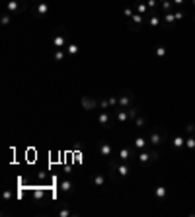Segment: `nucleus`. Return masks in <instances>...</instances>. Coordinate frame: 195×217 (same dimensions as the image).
<instances>
[{"mask_svg":"<svg viewBox=\"0 0 195 217\" xmlns=\"http://www.w3.org/2000/svg\"><path fill=\"white\" fill-rule=\"evenodd\" d=\"M146 145H148V141L144 139V137H137L135 143H133V147H135L137 151H144V149H146Z\"/></svg>","mask_w":195,"mask_h":217,"instance_id":"12","label":"nucleus"},{"mask_svg":"<svg viewBox=\"0 0 195 217\" xmlns=\"http://www.w3.org/2000/svg\"><path fill=\"white\" fill-rule=\"evenodd\" d=\"M59 190L63 194H67V196H70V194L74 192V182H72L70 178H63V180H59Z\"/></svg>","mask_w":195,"mask_h":217,"instance_id":"7","label":"nucleus"},{"mask_svg":"<svg viewBox=\"0 0 195 217\" xmlns=\"http://www.w3.org/2000/svg\"><path fill=\"white\" fill-rule=\"evenodd\" d=\"M135 8H137V12H139V14H144V16H146V8H148L146 4H141V2H137V4H135Z\"/></svg>","mask_w":195,"mask_h":217,"instance_id":"23","label":"nucleus"},{"mask_svg":"<svg viewBox=\"0 0 195 217\" xmlns=\"http://www.w3.org/2000/svg\"><path fill=\"white\" fill-rule=\"evenodd\" d=\"M30 2H31V4H37V2H41V0H30Z\"/></svg>","mask_w":195,"mask_h":217,"instance_id":"33","label":"nucleus"},{"mask_svg":"<svg viewBox=\"0 0 195 217\" xmlns=\"http://www.w3.org/2000/svg\"><path fill=\"white\" fill-rule=\"evenodd\" d=\"M64 57H67V51H64V49H57V51L53 53V59H55V61H59V63L64 61Z\"/></svg>","mask_w":195,"mask_h":217,"instance_id":"18","label":"nucleus"},{"mask_svg":"<svg viewBox=\"0 0 195 217\" xmlns=\"http://www.w3.org/2000/svg\"><path fill=\"white\" fill-rule=\"evenodd\" d=\"M92 184L96 186V188H102L105 184V174H96V176L92 178Z\"/></svg>","mask_w":195,"mask_h":217,"instance_id":"15","label":"nucleus"},{"mask_svg":"<svg viewBox=\"0 0 195 217\" xmlns=\"http://www.w3.org/2000/svg\"><path fill=\"white\" fill-rule=\"evenodd\" d=\"M133 14H135V12H133V8H131V6H127V8L123 10V16H125V18H129V20L133 18Z\"/></svg>","mask_w":195,"mask_h":217,"instance_id":"26","label":"nucleus"},{"mask_svg":"<svg viewBox=\"0 0 195 217\" xmlns=\"http://www.w3.org/2000/svg\"><path fill=\"white\" fill-rule=\"evenodd\" d=\"M127 113H129V121H135V119H137V115H139V108H137V106L127 108Z\"/></svg>","mask_w":195,"mask_h":217,"instance_id":"17","label":"nucleus"},{"mask_svg":"<svg viewBox=\"0 0 195 217\" xmlns=\"http://www.w3.org/2000/svg\"><path fill=\"white\" fill-rule=\"evenodd\" d=\"M49 12H51V4H49L47 0H41V2L33 4V16L35 18H43V16H47Z\"/></svg>","mask_w":195,"mask_h":217,"instance_id":"2","label":"nucleus"},{"mask_svg":"<svg viewBox=\"0 0 195 217\" xmlns=\"http://www.w3.org/2000/svg\"><path fill=\"white\" fill-rule=\"evenodd\" d=\"M133 123H135L137 127H144V123H146V121H144V118H141V115H137V119L133 121Z\"/></svg>","mask_w":195,"mask_h":217,"instance_id":"25","label":"nucleus"},{"mask_svg":"<svg viewBox=\"0 0 195 217\" xmlns=\"http://www.w3.org/2000/svg\"><path fill=\"white\" fill-rule=\"evenodd\" d=\"M80 104H82V108L86 112H94V110H98V100L96 98H92V96H82L80 98Z\"/></svg>","mask_w":195,"mask_h":217,"instance_id":"5","label":"nucleus"},{"mask_svg":"<svg viewBox=\"0 0 195 217\" xmlns=\"http://www.w3.org/2000/svg\"><path fill=\"white\" fill-rule=\"evenodd\" d=\"M64 51H67V55L74 57V55H78V51H80V47H78L76 43H68V45L64 47Z\"/></svg>","mask_w":195,"mask_h":217,"instance_id":"14","label":"nucleus"},{"mask_svg":"<svg viewBox=\"0 0 195 217\" xmlns=\"http://www.w3.org/2000/svg\"><path fill=\"white\" fill-rule=\"evenodd\" d=\"M59 215L61 217H70V215H74V211L68 209V207H59Z\"/></svg>","mask_w":195,"mask_h":217,"instance_id":"21","label":"nucleus"},{"mask_svg":"<svg viewBox=\"0 0 195 217\" xmlns=\"http://www.w3.org/2000/svg\"><path fill=\"white\" fill-rule=\"evenodd\" d=\"M98 123L102 125V127H111V119H109V113H107V110H100L98 113Z\"/></svg>","mask_w":195,"mask_h":217,"instance_id":"10","label":"nucleus"},{"mask_svg":"<svg viewBox=\"0 0 195 217\" xmlns=\"http://www.w3.org/2000/svg\"><path fill=\"white\" fill-rule=\"evenodd\" d=\"M164 22H166V24H170V26H174L176 16H174V14H166V16H164Z\"/></svg>","mask_w":195,"mask_h":217,"instance_id":"24","label":"nucleus"},{"mask_svg":"<svg viewBox=\"0 0 195 217\" xmlns=\"http://www.w3.org/2000/svg\"><path fill=\"white\" fill-rule=\"evenodd\" d=\"M67 37H68V35H67V30H59V31L53 35V47L64 49V47L68 45V43H67Z\"/></svg>","mask_w":195,"mask_h":217,"instance_id":"3","label":"nucleus"},{"mask_svg":"<svg viewBox=\"0 0 195 217\" xmlns=\"http://www.w3.org/2000/svg\"><path fill=\"white\" fill-rule=\"evenodd\" d=\"M98 106H100L98 110H107V108H111V106H109V98H107V100H105V98L98 100Z\"/></svg>","mask_w":195,"mask_h":217,"instance_id":"20","label":"nucleus"},{"mask_svg":"<svg viewBox=\"0 0 195 217\" xmlns=\"http://www.w3.org/2000/svg\"><path fill=\"white\" fill-rule=\"evenodd\" d=\"M154 196L158 200H164L166 196H168V188H164V186H156L154 188Z\"/></svg>","mask_w":195,"mask_h":217,"instance_id":"13","label":"nucleus"},{"mask_svg":"<svg viewBox=\"0 0 195 217\" xmlns=\"http://www.w3.org/2000/svg\"><path fill=\"white\" fill-rule=\"evenodd\" d=\"M174 4H178V6H182V4H183V0H174Z\"/></svg>","mask_w":195,"mask_h":217,"instance_id":"32","label":"nucleus"},{"mask_svg":"<svg viewBox=\"0 0 195 217\" xmlns=\"http://www.w3.org/2000/svg\"><path fill=\"white\" fill-rule=\"evenodd\" d=\"M146 6H148V8H156V0H148V2H146Z\"/></svg>","mask_w":195,"mask_h":217,"instance_id":"31","label":"nucleus"},{"mask_svg":"<svg viewBox=\"0 0 195 217\" xmlns=\"http://www.w3.org/2000/svg\"><path fill=\"white\" fill-rule=\"evenodd\" d=\"M6 12H10V14L24 12V4H21V0H10V2L6 4Z\"/></svg>","mask_w":195,"mask_h":217,"instance_id":"8","label":"nucleus"},{"mask_svg":"<svg viewBox=\"0 0 195 217\" xmlns=\"http://www.w3.org/2000/svg\"><path fill=\"white\" fill-rule=\"evenodd\" d=\"M148 24L152 26V27H156V26H160V16H156V14H152V16L148 18Z\"/></svg>","mask_w":195,"mask_h":217,"instance_id":"22","label":"nucleus"},{"mask_svg":"<svg viewBox=\"0 0 195 217\" xmlns=\"http://www.w3.org/2000/svg\"><path fill=\"white\" fill-rule=\"evenodd\" d=\"M172 145H174L176 149H183L185 141H183V137H174V139H172Z\"/></svg>","mask_w":195,"mask_h":217,"instance_id":"19","label":"nucleus"},{"mask_svg":"<svg viewBox=\"0 0 195 217\" xmlns=\"http://www.w3.org/2000/svg\"><path fill=\"white\" fill-rule=\"evenodd\" d=\"M193 6H195V0H193Z\"/></svg>","mask_w":195,"mask_h":217,"instance_id":"34","label":"nucleus"},{"mask_svg":"<svg viewBox=\"0 0 195 217\" xmlns=\"http://www.w3.org/2000/svg\"><path fill=\"white\" fill-rule=\"evenodd\" d=\"M98 151H100V155L102 157H109L111 158V155H113V147H111V143H107V141H102L98 145Z\"/></svg>","mask_w":195,"mask_h":217,"instance_id":"9","label":"nucleus"},{"mask_svg":"<svg viewBox=\"0 0 195 217\" xmlns=\"http://www.w3.org/2000/svg\"><path fill=\"white\" fill-rule=\"evenodd\" d=\"M131 106H133V92H131V90H125V92L119 96V108L127 110V108H131Z\"/></svg>","mask_w":195,"mask_h":217,"instance_id":"6","label":"nucleus"},{"mask_svg":"<svg viewBox=\"0 0 195 217\" xmlns=\"http://www.w3.org/2000/svg\"><path fill=\"white\" fill-rule=\"evenodd\" d=\"M185 147L187 149H195V137H189V139L185 141Z\"/></svg>","mask_w":195,"mask_h":217,"instance_id":"27","label":"nucleus"},{"mask_svg":"<svg viewBox=\"0 0 195 217\" xmlns=\"http://www.w3.org/2000/svg\"><path fill=\"white\" fill-rule=\"evenodd\" d=\"M2 198H4L6 201H8V200H12V192H10V190H6V192L2 194Z\"/></svg>","mask_w":195,"mask_h":217,"instance_id":"30","label":"nucleus"},{"mask_svg":"<svg viewBox=\"0 0 195 217\" xmlns=\"http://www.w3.org/2000/svg\"><path fill=\"white\" fill-rule=\"evenodd\" d=\"M33 198H35V200H41V198H45V192H43V190H37V192H33Z\"/></svg>","mask_w":195,"mask_h":217,"instance_id":"29","label":"nucleus"},{"mask_svg":"<svg viewBox=\"0 0 195 217\" xmlns=\"http://www.w3.org/2000/svg\"><path fill=\"white\" fill-rule=\"evenodd\" d=\"M162 141H164V135L160 131H150L148 133V143L150 145H160Z\"/></svg>","mask_w":195,"mask_h":217,"instance_id":"11","label":"nucleus"},{"mask_svg":"<svg viewBox=\"0 0 195 217\" xmlns=\"http://www.w3.org/2000/svg\"><path fill=\"white\" fill-rule=\"evenodd\" d=\"M137 161H139L142 166H146L150 162L158 161V153H156V151H141V153L137 155Z\"/></svg>","mask_w":195,"mask_h":217,"instance_id":"1","label":"nucleus"},{"mask_svg":"<svg viewBox=\"0 0 195 217\" xmlns=\"http://www.w3.org/2000/svg\"><path fill=\"white\" fill-rule=\"evenodd\" d=\"M156 55H158V57H164V55H166V47H164V45H158V47H156Z\"/></svg>","mask_w":195,"mask_h":217,"instance_id":"28","label":"nucleus"},{"mask_svg":"<svg viewBox=\"0 0 195 217\" xmlns=\"http://www.w3.org/2000/svg\"><path fill=\"white\" fill-rule=\"evenodd\" d=\"M144 20H146V16H144V14L135 12V14H133V18L129 20V27H131L133 31H139V30H141V26L144 24Z\"/></svg>","mask_w":195,"mask_h":217,"instance_id":"4","label":"nucleus"},{"mask_svg":"<svg viewBox=\"0 0 195 217\" xmlns=\"http://www.w3.org/2000/svg\"><path fill=\"white\" fill-rule=\"evenodd\" d=\"M12 16H14V14H10V12H4V14H0V24H2L4 27H6V26H10V22H12Z\"/></svg>","mask_w":195,"mask_h":217,"instance_id":"16","label":"nucleus"}]
</instances>
